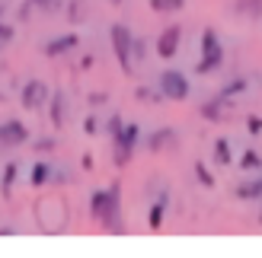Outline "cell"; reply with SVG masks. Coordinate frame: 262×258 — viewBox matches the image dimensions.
Masks as SVG:
<instances>
[{"label":"cell","mask_w":262,"mask_h":258,"mask_svg":"<svg viewBox=\"0 0 262 258\" xmlns=\"http://www.w3.org/2000/svg\"><path fill=\"white\" fill-rule=\"evenodd\" d=\"M90 217L99 220L109 233H125V226L119 223L122 220V185L119 182L90 195Z\"/></svg>","instance_id":"obj_1"},{"label":"cell","mask_w":262,"mask_h":258,"mask_svg":"<svg viewBox=\"0 0 262 258\" xmlns=\"http://www.w3.org/2000/svg\"><path fill=\"white\" fill-rule=\"evenodd\" d=\"M109 42H112L115 58H119L122 73H131L135 70V32H131L125 22H112L109 25Z\"/></svg>","instance_id":"obj_2"},{"label":"cell","mask_w":262,"mask_h":258,"mask_svg":"<svg viewBox=\"0 0 262 258\" xmlns=\"http://www.w3.org/2000/svg\"><path fill=\"white\" fill-rule=\"evenodd\" d=\"M192 93V86H189V76L176 70V67H169L160 73V96L163 99H173V102H182V99H189Z\"/></svg>","instance_id":"obj_3"},{"label":"cell","mask_w":262,"mask_h":258,"mask_svg":"<svg viewBox=\"0 0 262 258\" xmlns=\"http://www.w3.org/2000/svg\"><path fill=\"white\" fill-rule=\"evenodd\" d=\"M138 140H141V127H138L135 121H125V127L112 137V144H115V166H125V163L131 160V153H135Z\"/></svg>","instance_id":"obj_4"},{"label":"cell","mask_w":262,"mask_h":258,"mask_svg":"<svg viewBox=\"0 0 262 258\" xmlns=\"http://www.w3.org/2000/svg\"><path fill=\"white\" fill-rule=\"evenodd\" d=\"M48 99H51V93H48V86H45L42 80H26V83H23L19 106H23L26 112H42Z\"/></svg>","instance_id":"obj_5"},{"label":"cell","mask_w":262,"mask_h":258,"mask_svg":"<svg viewBox=\"0 0 262 258\" xmlns=\"http://www.w3.org/2000/svg\"><path fill=\"white\" fill-rule=\"evenodd\" d=\"M179 45H182V25H179V22H169L166 29L157 35L154 51H157V55H160L163 61H173V58H176V51H179Z\"/></svg>","instance_id":"obj_6"},{"label":"cell","mask_w":262,"mask_h":258,"mask_svg":"<svg viewBox=\"0 0 262 258\" xmlns=\"http://www.w3.org/2000/svg\"><path fill=\"white\" fill-rule=\"evenodd\" d=\"M29 144V127L19 118H7L0 124V147H26Z\"/></svg>","instance_id":"obj_7"},{"label":"cell","mask_w":262,"mask_h":258,"mask_svg":"<svg viewBox=\"0 0 262 258\" xmlns=\"http://www.w3.org/2000/svg\"><path fill=\"white\" fill-rule=\"evenodd\" d=\"M224 45H217V48H211V51H202L199 55V61H195V73L199 76H208V73H214V70H221L224 67Z\"/></svg>","instance_id":"obj_8"},{"label":"cell","mask_w":262,"mask_h":258,"mask_svg":"<svg viewBox=\"0 0 262 258\" xmlns=\"http://www.w3.org/2000/svg\"><path fill=\"white\" fill-rule=\"evenodd\" d=\"M77 45H80V35L77 32H64V35H55L51 42H45V58H61V55H68V51H74Z\"/></svg>","instance_id":"obj_9"},{"label":"cell","mask_w":262,"mask_h":258,"mask_svg":"<svg viewBox=\"0 0 262 258\" xmlns=\"http://www.w3.org/2000/svg\"><path fill=\"white\" fill-rule=\"evenodd\" d=\"M233 198L237 201H259L262 198V172H253L246 182H240L233 188Z\"/></svg>","instance_id":"obj_10"},{"label":"cell","mask_w":262,"mask_h":258,"mask_svg":"<svg viewBox=\"0 0 262 258\" xmlns=\"http://www.w3.org/2000/svg\"><path fill=\"white\" fill-rule=\"evenodd\" d=\"M173 144H176V131H173V127H157V131L147 137V150L150 153H160V150L173 147Z\"/></svg>","instance_id":"obj_11"},{"label":"cell","mask_w":262,"mask_h":258,"mask_svg":"<svg viewBox=\"0 0 262 258\" xmlns=\"http://www.w3.org/2000/svg\"><path fill=\"white\" fill-rule=\"evenodd\" d=\"M51 178H55V166H51V163H45V160L32 163V172H29V182H32V188H42V185H48Z\"/></svg>","instance_id":"obj_12"},{"label":"cell","mask_w":262,"mask_h":258,"mask_svg":"<svg viewBox=\"0 0 262 258\" xmlns=\"http://www.w3.org/2000/svg\"><path fill=\"white\" fill-rule=\"evenodd\" d=\"M211 157H214V166H221V169H227V166L233 163V150H230L227 137H217L211 144Z\"/></svg>","instance_id":"obj_13"},{"label":"cell","mask_w":262,"mask_h":258,"mask_svg":"<svg viewBox=\"0 0 262 258\" xmlns=\"http://www.w3.org/2000/svg\"><path fill=\"white\" fill-rule=\"evenodd\" d=\"M166 208H169V195L163 191L160 198H157L154 204H150V214H147V223H150V229L157 233V229L163 226V217H166Z\"/></svg>","instance_id":"obj_14"},{"label":"cell","mask_w":262,"mask_h":258,"mask_svg":"<svg viewBox=\"0 0 262 258\" xmlns=\"http://www.w3.org/2000/svg\"><path fill=\"white\" fill-rule=\"evenodd\" d=\"M233 13L243 16V19L259 22L262 19V0H233Z\"/></svg>","instance_id":"obj_15"},{"label":"cell","mask_w":262,"mask_h":258,"mask_svg":"<svg viewBox=\"0 0 262 258\" xmlns=\"http://www.w3.org/2000/svg\"><path fill=\"white\" fill-rule=\"evenodd\" d=\"M246 89H250V80H246V76H233L230 83H224L217 89V96L224 99V102H230V99H237L240 93H246Z\"/></svg>","instance_id":"obj_16"},{"label":"cell","mask_w":262,"mask_h":258,"mask_svg":"<svg viewBox=\"0 0 262 258\" xmlns=\"http://www.w3.org/2000/svg\"><path fill=\"white\" fill-rule=\"evenodd\" d=\"M224 109H227V102L221 96H214V99L202 102V118L205 121H221V118H224Z\"/></svg>","instance_id":"obj_17"},{"label":"cell","mask_w":262,"mask_h":258,"mask_svg":"<svg viewBox=\"0 0 262 258\" xmlns=\"http://www.w3.org/2000/svg\"><path fill=\"white\" fill-rule=\"evenodd\" d=\"M240 169L243 172H262V153L256 150V147H246L243 150V157H240Z\"/></svg>","instance_id":"obj_18"},{"label":"cell","mask_w":262,"mask_h":258,"mask_svg":"<svg viewBox=\"0 0 262 258\" xmlns=\"http://www.w3.org/2000/svg\"><path fill=\"white\" fill-rule=\"evenodd\" d=\"M48 115H51V124L55 127H64V93H51V106H48Z\"/></svg>","instance_id":"obj_19"},{"label":"cell","mask_w":262,"mask_h":258,"mask_svg":"<svg viewBox=\"0 0 262 258\" xmlns=\"http://www.w3.org/2000/svg\"><path fill=\"white\" fill-rule=\"evenodd\" d=\"M154 13H160V16H169V13H179L186 7V0H147Z\"/></svg>","instance_id":"obj_20"},{"label":"cell","mask_w":262,"mask_h":258,"mask_svg":"<svg viewBox=\"0 0 262 258\" xmlns=\"http://www.w3.org/2000/svg\"><path fill=\"white\" fill-rule=\"evenodd\" d=\"M16 175H19V166H16V163H7V166H4V182H0V191H4V198H10Z\"/></svg>","instance_id":"obj_21"},{"label":"cell","mask_w":262,"mask_h":258,"mask_svg":"<svg viewBox=\"0 0 262 258\" xmlns=\"http://www.w3.org/2000/svg\"><path fill=\"white\" fill-rule=\"evenodd\" d=\"M195 178H199L205 188H214V175H211V169H208L205 163H195Z\"/></svg>","instance_id":"obj_22"},{"label":"cell","mask_w":262,"mask_h":258,"mask_svg":"<svg viewBox=\"0 0 262 258\" xmlns=\"http://www.w3.org/2000/svg\"><path fill=\"white\" fill-rule=\"evenodd\" d=\"M26 4L35 7V10H42V13H58V10L64 7L61 0H26Z\"/></svg>","instance_id":"obj_23"},{"label":"cell","mask_w":262,"mask_h":258,"mask_svg":"<svg viewBox=\"0 0 262 258\" xmlns=\"http://www.w3.org/2000/svg\"><path fill=\"white\" fill-rule=\"evenodd\" d=\"M13 38H16V29H13L10 22H4V19H0V45H10Z\"/></svg>","instance_id":"obj_24"},{"label":"cell","mask_w":262,"mask_h":258,"mask_svg":"<svg viewBox=\"0 0 262 258\" xmlns=\"http://www.w3.org/2000/svg\"><path fill=\"white\" fill-rule=\"evenodd\" d=\"M246 131H250L253 137L262 134V115H250V118H246Z\"/></svg>","instance_id":"obj_25"},{"label":"cell","mask_w":262,"mask_h":258,"mask_svg":"<svg viewBox=\"0 0 262 258\" xmlns=\"http://www.w3.org/2000/svg\"><path fill=\"white\" fill-rule=\"evenodd\" d=\"M68 19H71V22H80V19H83V0H77V4H71V10H68Z\"/></svg>","instance_id":"obj_26"},{"label":"cell","mask_w":262,"mask_h":258,"mask_svg":"<svg viewBox=\"0 0 262 258\" xmlns=\"http://www.w3.org/2000/svg\"><path fill=\"white\" fill-rule=\"evenodd\" d=\"M122 127H125V118H122V115H112V118H109V134L115 137V134L122 131Z\"/></svg>","instance_id":"obj_27"},{"label":"cell","mask_w":262,"mask_h":258,"mask_svg":"<svg viewBox=\"0 0 262 258\" xmlns=\"http://www.w3.org/2000/svg\"><path fill=\"white\" fill-rule=\"evenodd\" d=\"M99 131V124H96V118L90 115V118H83V134H96Z\"/></svg>","instance_id":"obj_28"},{"label":"cell","mask_w":262,"mask_h":258,"mask_svg":"<svg viewBox=\"0 0 262 258\" xmlns=\"http://www.w3.org/2000/svg\"><path fill=\"white\" fill-rule=\"evenodd\" d=\"M35 150H42V153L55 150V140H51V137H42V140H35Z\"/></svg>","instance_id":"obj_29"},{"label":"cell","mask_w":262,"mask_h":258,"mask_svg":"<svg viewBox=\"0 0 262 258\" xmlns=\"http://www.w3.org/2000/svg\"><path fill=\"white\" fill-rule=\"evenodd\" d=\"M144 55H147V48H144V42H141V38H135V61H141Z\"/></svg>","instance_id":"obj_30"},{"label":"cell","mask_w":262,"mask_h":258,"mask_svg":"<svg viewBox=\"0 0 262 258\" xmlns=\"http://www.w3.org/2000/svg\"><path fill=\"white\" fill-rule=\"evenodd\" d=\"M135 96H138V99H141V102H144V99H154V96H150V89H144V86H141V89H138V93H135Z\"/></svg>","instance_id":"obj_31"},{"label":"cell","mask_w":262,"mask_h":258,"mask_svg":"<svg viewBox=\"0 0 262 258\" xmlns=\"http://www.w3.org/2000/svg\"><path fill=\"white\" fill-rule=\"evenodd\" d=\"M259 223H262V198H259Z\"/></svg>","instance_id":"obj_32"},{"label":"cell","mask_w":262,"mask_h":258,"mask_svg":"<svg viewBox=\"0 0 262 258\" xmlns=\"http://www.w3.org/2000/svg\"><path fill=\"white\" fill-rule=\"evenodd\" d=\"M109 4H122V0H109Z\"/></svg>","instance_id":"obj_33"}]
</instances>
